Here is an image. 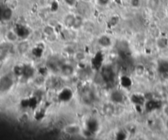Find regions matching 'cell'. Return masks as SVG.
<instances>
[{
  "instance_id": "obj_1",
  "label": "cell",
  "mask_w": 168,
  "mask_h": 140,
  "mask_svg": "<svg viewBox=\"0 0 168 140\" xmlns=\"http://www.w3.org/2000/svg\"><path fill=\"white\" fill-rule=\"evenodd\" d=\"M101 76L103 78V81L106 84H111L114 81L115 79V73L111 66H103L101 70Z\"/></svg>"
},
{
  "instance_id": "obj_2",
  "label": "cell",
  "mask_w": 168,
  "mask_h": 140,
  "mask_svg": "<svg viewBox=\"0 0 168 140\" xmlns=\"http://www.w3.org/2000/svg\"><path fill=\"white\" fill-rule=\"evenodd\" d=\"M86 129L90 130L92 133H95L98 130V122L96 119L90 118L86 122Z\"/></svg>"
},
{
  "instance_id": "obj_3",
  "label": "cell",
  "mask_w": 168,
  "mask_h": 140,
  "mask_svg": "<svg viewBox=\"0 0 168 140\" xmlns=\"http://www.w3.org/2000/svg\"><path fill=\"white\" fill-rule=\"evenodd\" d=\"M58 97L61 101L67 102V101L70 100L72 97V92L68 89H64L60 92V93L58 94Z\"/></svg>"
},
{
  "instance_id": "obj_4",
  "label": "cell",
  "mask_w": 168,
  "mask_h": 140,
  "mask_svg": "<svg viewBox=\"0 0 168 140\" xmlns=\"http://www.w3.org/2000/svg\"><path fill=\"white\" fill-rule=\"evenodd\" d=\"M64 131L70 135H75L81 132V128L76 124H69L64 128Z\"/></svg>"
},
{
  "instance_id": "obj_5",
  "label": "cell",
  "mask_w": 168,
  "mask_h": 140,
  "mask_svg": "<svg viewBox=\"0 0 168 140\" xmlns=\"http://www.w3.org/2000/svg\"><path fill=\"white\" fill-rule=\"evenodd\" d=\"M93 93L91 90H85L82 94V100L85 103H86L87 105L91 104L93 101Z\"/></svg>"
},
{
  "instance_id": "obj_6",
  "label": "cell",
  "mask_w": 168,
  "mask_h": 140,
  "mask_svg": "<svg viewBox=\"0 0 168 140\" xmlns=\"http://www.w3.org/2000/svg\"><path fill=\"white\" fill-rule=\"evenodd\" d=\"M111 99L112 101L115 103H121L124 100V96L123 94L118 90H116L112 93L111 94Z\"/></svg>"
},
{
  "instance_id": "obj_7",
  "label": "cell",
  "mask_w": 168,
  "mask_h": 140,
  "mask_svg": "<svg viewBox=\"0 0 168 140\" xmlns=\"http://www.w3.org/2000/svg\"><path fill=\"white\" fill-rule=\"evenodd\" d=\"M16 33L17 34L18 37L23 39L26 38L28 35H29V34H30L29 30H27V28L23 26H18L16 27Z\"/></svg>"
},
{
  "instance_id": "obj_8",
  "label": "cell",
  "mask_w": 168,
  "mask_h": 140,
  "mask_svg": "<svg viewBox=\"0 0 168 140\" xmlns=\"http://www.w3.org/2000/svg\"><path fill=\"white\" fill-rule=\"evenodd\" d=\"M159 106H160L159 102L154 101V100H150V101L145 102V110L148 112H152L153 110L159 108Z\"/></svg>"
},
{
  "instance_id": "obj_9",
  "label": "cell",
  "mask_w": 168,
  "mask_h": 140,
  "mask_svg": "<svg viewBox=\"0 0 168 140\" xmlns=\"http://www.w3.org/2000/svg\"><path fill=\"white\" fill-rule=\"evenodd\" d=\"M98 43L104 48H108L112 45V40L107 35H103L98 39Z\"/></svg>"
},
{
  "instance_id": "obj_10",
  "label": "cell",
  "mask_w": 168,
  "mask_h": 140,
  "mask_svg": "<svg viewBox=\"0 0 168 140\" xmlns=\"http://www.w3.org/2000/svg\"><path fill=\"white\" fill-rule=\"evenodd\" d=\"M131 102H133V103H135L137 106L145 104L144 103V96L140 95V94H134V95H132Z\"/></svg>"
},
{
  "instance_id": "obj_11",
  "label": "cell",
  "mask_w": 168,
  "mask_h": 140,
  "mask_svg": "<svg viewBox=\"0 0 168 140\" xmlns=\"http://www.w3.org/2000/svg\"><path fill=\"white\" fill-rule=\"evenodd\" d=\"M120 83L121 85V86L125 89H128L132 85V80L129 76H121V80H120Z\"/></svg>"
},
{
  "instance_id": "obj_12",
  "label": "cell",
  "mask_w": 168,
  "mask_h": 140,
  "mask_svg": "<svg viewBox=\"0 0 168 140\" xmlns=\"http://www.w3.org/2000/svg\"><path fill=\"white\" fill-rule=\"evenodd\" d=\"M103 63V55L101 53L97 54L93 60V66L95 68H99Z\"/></svg>"
},
{
  "instance_id": "obj_13",
  "label": "cell",
  "mask_w": 168,
  "mask_h": 140,
  "mask_svg": "<svg viewBox=\"0 0 168 140\" xmlns=\"http://www.w3.org/2000/svg\"><path fill=\"white\" fill-rule=\"evenodd\" d=\"M76 20V16L73 15H67L64 19V25L66 27H73Z\"/></svg>"
},
{
  "instance_id": "obj_14",
  "label": "cell",
  "mask_w": 168,
  "mask_h": 140,
  "mask_svg": "<svg viewBox=\"0 0 168 140\" xmlns=\"http://www.w3.org/2000/svg\"><path fill=\"white\" fill-rule=\"evenodd\" d=\"M2 18L4 20V21H9L12 16V10L9 7H7V8H4L3 10V12H2Z\"/></svg>"
},
{
  "instance_id": "obj_15",
  "label": "cell",
  "mask_w": 168,
  "mask_h": 140,
  "mask_svg": "<svg viewBox=\"0 0 168 140\" xmlns=\"http://www.w3.org/2000/svg\"><path fill=\"white\" fill-rule=\"evenodd\" d=\"M158 70L161 74H167L168 73V62L162 61L158 65Z\"/></svg>"
},
{
  "instance_id": "obj_16",
  "label": "cell",
  "mask_w": 168,
  "mask_h": 140,
  "mask_svg": "<svg viewBox=\"0 0 168 140\" xmlns=\"http://www.w3.org/2000/svg\"><path fill=\"white\" fill-rule=\"evenodd\" d=\"M103 112L108 115V116H110L114 112V107L112 103H106L104 104L103 106Z\"/></svg>"
},
{
  "instance_id": "obj_17",
  "label": "cell",
  "mask_w": 168,
  "mask_h": 140,
  "mask_svg": "<svg viewBox=\"0 0 168 140\" xmlns=\"http://www.w3.org/2000/svg\"><path fill=\"white\" fill-rule=\"evenodd\" d=\"M62 73L66 76H69L73 73V68L69 65H65L62 68Z\"/></svg>"
},
{
  "instance_id": "obj_18",
  "label": "cell",
  "mask_w": 168,
  "mask_h": 140,
  "mask_svg": "<svg viewBox=\"0 0 168 140\" xmlns=\"http://www.w3.org/2000/svg\"><path fill=\"white\" fill-rule=\"evenodd\" d=\"M18 35L16 33V31H12V30H9L7 33V39L10 41V42H15L17 40Z\"/></svg>"
},
{
  "instance_id": "obj_19",
  "label": "cell",
  "mask_w": 168,
  "mask_h": 140,
  "mask_svg": "<svg viewBox=\"0 0 168 140\" xmlns=\"http://www.w3.org/2000/svg\"><path fill=\"white\" fill-rule=\"evenodd\" d=\"M148 7L151 8L152 10H156L158 5H159V1L158 0H148Z\"/></svg>"
},
{
  "instance_id": "obj_20",
  "label": "cell",
  "mask_w": 168,
  "mask_h": 140,
  "mask_svg": "<svg viewBox=\"0 0 168 140\" xmlns=\"http://www.w3.org/2000/svg\"><path fill=\"white\" fill-rule=\"evenodd\" d=\"M167 39L166 38H160L157 40V45L159 48L161 49H164L167 46Z\"/></svg>"
},
{
  "instance_id": "obj_21",
  "label": "cell",
  "mask_w": 168,
  "mask_h": 140,
  "mask_svg": "<svg viewBox=\"0 0 168 140\" xmlns=\"http://www.w3.org/2000/svg\"><path fill=\"white\" fill-rule=\"evenodd\" d=\"M28 49H29V44L26 42H22L18 46V50L21 53H26L28 50Z\"/></svg>"
},
{
  "instance_id": "obj_22",
  "label": "cell",
  "mask_w": 168,
  "mask_h": 140,
  "mask_svg": "<svg viewBox=\"0 0 168 140\" xmlns=\"http://www.w3.org/2000/svg\"><path fill=\"white\" fill-rule=\"evenodd\" d=\"M23 74L26 76H31L33 75V69L30 66H26L23 68Z\"/></svg>"
},
{
  "instance_id": "obj_23",
  "label": "cell",
  "mask_w": 168,
  "mask_h": 140,
  "mask_svg": "<svg viewBox=\"0 0 168 140\" xmlns=\"http://www.w3.org/2000/svg\"><path fill=\"white\" fill-rule=\"evenodd\" d=\"M83 22V19L81 16H76V20H75V23H74V26L75 28H79L82 25Z\"/></svg>"
},
{
  "instance_id": "obj_24",
  "label": "cell",
  "mask_w": 168,
  "mask_h": 140,
  "mask_svg": "<svg viewBox=\"0 0 168 140\" xmlns=\"http://www.w3.org/2000/svg\"><path fill=\"white\" fill-rule=\"evenodd\" d=\"M43 53V49H41L40 48H39V47H36V48H35L34 50H33V54L35 56V57H40L41 55Z\"/></svg>"
},
{
  "instance_id": "obj_25",
  "label": "cell",
  "mask_w": 168,
  "mask_h": 140,
  "mask_svg": "<svg viewBox=\"0 0 168 140\" xmlns=\"http://www.w3.org/2000/svg\"><path fill=\"white\" fill-rule=\"evenodd\" d=\"M126 137V134L123 130H120L117 134V139H125Z\"/></svg>"
},
{
  "instance_id": "obj_26",
  "label": "cell",
  "mask_w": 168,
  "mask_h": 140,
  "mask_svg": "<svg viewBox=\"0 0 168 140\" xmlns=\"http://www.w3.org/2000/svg\"><path fill=\"white\" fill-rule=\"evenodd\" d=\"M118 21H119V18H118L117 16H113V17H112L111 20L109 21V25H110V26H116V25L117 24Z\"/></svg>"
},
{
  "instance_id": "obj_27",
  "label": "cell",
  "mask_w": 168,
  "mask_h": 140,
  "mask_svg": "<svg viewBox=\"0 0 168 140\" xmlns=\"http://www.w3.org/2000/svg\"><path fill=\"white\" fill-rule=\"evenodd\" d=\"M130 5L133 7H139L140 6V0H130Z\"/></svg>"
},
{
  "instance_id": "obj_28",
  "label": "cell",
  "mask_w": 168,
  "mask_h": 140,
  "mask_svg": "<svg viewBox=\"0 0 168 140\" xmlns=\"http://www.w3.org/2000/svg\"><path fill=\"white\" fill-rule=\"evenodd\" d=\"M43 31H44V33H45L46 34H48V35H51V34L54 33V29L52 28V26H47L44 28Z\"/></svg>"
},
{
  "instance_id": "obj_29",
  "label": "cell",
  "mask_w": 168,
  "mask_h": 140,
  "mask_svg": "<svg viewBox=\"0 0 168 140\" xmlns=\"http://www.w3.org/2000/svg\"><path fill=\"white\" fill-rule=\"evenodd\" d=\"M144 68L142 66H136V69H135V72L137 75H142L143 73H144Z\"/></svg>"
},
{
  "instance_id": "obj_30",
  "label": "cell",
  "mask_w": 168,
  "mask_h": 140,
  "mask_svg": "<svg viewBox=\"0 0 168 140\" xmlns=\"http://www.w3.org/2000/svg\"><path fill=\"white\" fill-rule=\"evenodd\" d=\"M66 3L69 6H73L76 3V0H65Z\"/></svg>"
},
{
  "instance_id": "obj_31",
  "label": "cell",
  "mask_w": 168,
  "mask_h": 140,
  "mask_svg": "<svg viewBox=\"0 0 168 140\" xmlns=\"http://www.w3.org/2000/svg\"><path fill=\"white\" fill-rule=\"evenodd\" d=\"M98 2H99V3H100V4L104 5V4H107V3H108V0H98Z\"/></svg>"
},
{
  "instance_id": "obj_32",
  "label": "cell",
  "mask_w": 168,
  "mask_h": 140,
  "mask_svg": "<svg viewBox=\"0 0 168 140\" xmlns=\"http://www.w3.org/2000/svg\"><path fill=\"white\" fill-rule=\"evenodd\" d=\"M164 112H165V114H166L167 116H168V105L166 108H164Z\"/></svg>"
},
{
  "instance_id": "obj_33",
  "label": "cell",
  "mask_w": 168,
  "mask_h": 140,
  "mask_svg": "<svg viewBox=\"0 0 168 140\" xmlns=\"http://www.w3.org/2000/svg\"><path fill=\"white\" fill-rule=\"evenodd\" d=\"M3 7H2L0 6V16L2 15V12H3Z\"/></svg>"
},
{
  "instance_id": "obj_34",
  "label": "cell",
  "mask_w": 168,
  "mask_h": 140,
  "mask_svg": "<svg viewBox=\"0 0 168 140\" xmlns=\"http://www.w3.org/2000/svg\"><path fill=\"white\" fill-rule=\"evenodd\" d=\"M167 128H168V120H167Z\"/></svg>"
}]
</instances>
